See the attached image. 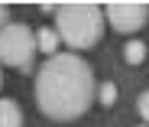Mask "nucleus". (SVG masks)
I'll return each instance as SVG.
<instances>
[{"instance_id":"obj_1","label":"nucleus","mask_w":149,"mask_h":127,"mask_svg":"<svg viewBox=\"0 0 149 127\" xmlns=\"http://www.w3.org/2000/svg\"><path fill=\"white\" fill-rule=\"evenodd\" d=\"M39 111L52 121H74L94 104V72L74 52H55L36 75Z\"/></svg>"},{"instance_id":"obj_2","label":"nucleus","mask_w":149,"mask_h":127,"mask_svg":"<svg viewBox=\"0 0 149 127\" xmlns=\"http://www.w3.org/2000/svg\"><path fill=\"white\" fill-rule=\"evenodd\" d=\"M101 30H104L101 10L91 4H68L55 10V33L71 49H91L101 39Z\"/></svg>"},{"instance_id":"obj_3","label":"nucleus","mask_w":149,"mask_h":127,"mask_svg":"<svg viewBox=\"0 0 149 127\" xmlns=\"http://www.w3.org/2000/svg\"><path fill=\"white\" fill-rule=\"evenodd\" d=\"M36 49V33L23 23H7L0 30V62L13 68H33Z\"/></svg>"},{"instance_id":"obj_4","label":"nucleus","mask_w":149,"mask_h":127,"mask_svg":"<svg viewBox=\"0 0 149 127\" xmlns=\"http://www.w3.org/2000/svg\"><path fill=\"white\" fill-rule=\"evenodd\" d=\"M146 20H149L146 4H110L107 7V23L117 33H136V30H143Z\"/></svg>"},{"instance_id":"obj_5","label":"nucleus","mask_w":149,"mask_h":127,"mask_svg":"<svg viewBox=\"0 0 149 127\" xmlns=\"http://www.w3.org/2000/svg\"><path fill=\"white\" fill-rule=\"evenodd\" d=\"M0 127H23V111L13 98H0Z\"/></svg>"},{"instance_id":"obj_6","label":"nucleus","mask_w":149,"mask_h":127,"mask_svg":"<svg viewBox=\"0 0 149 127\" xmlns=\"http://www.w3.org/2000/svg\"><path fill=\"white\" fill-rule=\"evenodd\" d=\"M58 42H62L58 33H55V30H49V26H42V30L36 33V49H42L45 56H55V52H58Z\"/></svg>"},{"instance_id":"obj_7","label":"nucleus","mask_w":149,"mask_h":127,"mask_svg":"<svg viewBox=\"0 0 149 127\" xmlns=\"http://www.w3.org/2000/svg\"><path fill=\"white\" fill-rule=\"evenodd\" d=\"M123 59H127V65H139V62H146V42H139V39L127 42V49H123Z\"/></svg>"},{"instance_id":"obj_8","label":"nucleus","mask_w":149,"mask_h":127,"mask_svg":"<svg viewBox=\"0 0 149 127\" xmlns=\"http://www.w3.org/2000/svg\"><path fill=\"white\" fill-rule=\"evenodd\" d=\"M113 98H117V88H113L110 82H104V85H101V104L110 108V104H113Z\"/></svg>"},{"instance_id":"obj_9","label":"nucleus","mask_w":149,"mask_h":127,"mask_svg":"<svg viewBox=\"0 0 149 127\" xmlns=\"http://www.w3.org/2000/svg\"><path fill=\"white\" fill-rule=\"evenodd\" d=\"M136 108H139V114H143V117L149 121V91H143V95H139V101H136Z\"/></svg>"},{"instance_id":"obj_10","label":"nucleus","mask_w":149,"mask_h":127,"mask_svg":"<svg viewBox=\"0 0 149 127\" xmlns=\"http://www.w3.org/2000/svg\"><path fill=\"white\" fill-rule=\"evenodd\" d=\"M7 23H10V13H7V7H0V30H3Z\"/></svg>"},{"instance_id":"obj_11","label":"nucleus","mask_w":149,"mask_h":127,"mask_svg":"<svg viewBox=\"0 0 149 127\" xmlns=\"http://www.w3.org/2000/svg\"><path fill=\"white\" fill-rule=\"evenodd\" d=\"M0 88H3V75H0Z\"/></svg>"},{"instance_id":"obj_12","label":"nucleus","mask_w":149,"mask_h":127,"mask_svg":"<svg viewBox=\"0 0 149 127\" xmlns=\"http://www.w3.org/2000/svg\"><path fill=\"white\" fill-rule=\"evenodd\" d=\"M143 127H149V124H143Z\"/></svg>"}]
</instances>
